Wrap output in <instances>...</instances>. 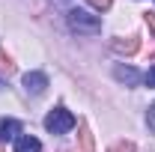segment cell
Here are the masks:
<instances>
[{
	"label": "cell",
	"mask_w": 155,
	"mask_h": 152,
	"mask_svg": "<svg viewBox=\"0 0 155 152\" xmlns=\"http://www.w3.org/2000/svg\"><path fill=\"white\" fill-rule=\"evenodd\" d=\"M69 27L75 33H84V36H96L98 30H101V18L84 12V9H72L69 12Z\"/></svg>",
	"instance_id": "obj_1"
},
{
	"label": "cell",
	"mask_w": 155,
	"mask_h": 152,
	"mask_svg": "<svg viewBox=\"0 0 155 152\" xmlns=\"http://www.w3.org/2000/svg\"><path fill=\"white\" fill-rule=\"evenodd\" d=\"M45 128L51 134H66L75 128V116L69 114L66 107H57V111H51V114L45 116Z\"/></svg>",
	"instance_id": "obj_2"
},
{
	"label": "cell",
	"mask_w": 155,
	"mask_h": 152,
	"mask_svg": "<svg viewBox=\"0 0 155 152\" xmlns=\"http://www.w3.org/2000/svg\"><path fill=\"white\" fill-rule=\"evenodd\" d=\"M110 48H114L116 54H125V57H131V54H137V51H140V39H137V36L114 39V42H110Z\"/></svg>",
	"instance_id": "obj_3"
},
{
	"label": "cell",
	"mask_w": 155,
	"mask_h": 152,
	"mask_svg": "<svg viewBox=\"0 0 155 152\" xmlns=\"http://www.w3.org/2000/svg\"><path fill=\"white\" fill-rule=\"evenodd\" d=\"M45 87H48V78L42 75V72H27L24 75V90L27 93H45Z\"/></svg>",
	"instance_id": "obj_4"
},
{
	"label": "cell",
	"mask_w": 155,
	"mask_h": 152,
	"mask_svg": "<svg viewBox=\"0 0 155 152\" xmlns=\"http://www.w3.org/2000/svg\"><path fill=\"white\" fill-rule=\"evenodd\" d=\"M114 78H116V81H122V84H131V87L140 84V72L131 69V66H116V69H114Z\"/></svg>",
	"instance_id": "obj_5"
},
{
	"label": "cell",
	"mask_w": 155,
	"mask_h": 152,
	"mask_svg": "<svg viewBox=\"0 0 155 152\" xmlns=\"http://www.w3.org/2000/svg\"><path fill=\"white\" fill-rule=\"evenodd\" d=\"M78 140H81V152H96V143H93V131L87 122L78 125Z\"/></svg>",
	"instance_id": "obj_6"
},
{
	"label": "cell",
	"mask_w": 155,
	"mask_h": 152,
	"mask_svg": "<svg viewBox=\"0 0 155 152\" xmlns=\"http://www.w3.org/2000/svg\"><path fill=\"white\" fill-rule=\"evenodd\" d=\"M15 152H42V143H39L36 137L24 134V137H18V143H15Z\"/></svg>",
	"instance_id": "obj_7"
},
{
	"label": "cell",
	"mask_w": 155,
	"mask_h": 152,
	"mask_svg": "<svg viewBox=\"0 0 155 152\" xmlns=\"http://www.w3.org/2000/svg\"><path fill=\"white\" fill-rule=\"evenodd\" d=\"M15 131H18V122H15V119H3V122H0V140L15 137Z\"/></svg>",
	"instance_id": "obj_8"
},
{
	"label": "cell",
	"mask_w": 155,
	"mask_h": 152,
	"mask_svg": "<svg viewBox=\"0 0 155 152\" xmlns=\"http://www.w3.org/2000/svg\"><path fill=\"white\" fill-rule=\"evenodd\" d=\"M107 152H134V143H131V140H116Z\"/></svg>",
	"instance_id": "obj_9"
},
{
	"label": "cell",
	"mask_w": 155,
	"mask_h": 152,
	"mask_svg": "<svg viewBox=\"0 0 155 152\" xmlns=\"http://www.w3.org/2000/svg\"><path fill=\"white\" fill-rule=\"evenodd\" d=\"M0 72H3V75H12V72H15V63L6 57L3 51H0Z\"/></svg>",
	"instance_id": "obj_10"
},
{
	"label": "cell",
	"mask_w": 155,
	"mask_h": 152,
	"mask_svg": "<svg viewBox=\"0 0 155 152\" xmlns=\"http://www.w3.org/2000/svg\"><path fill=\"white\" fill-rule=\"evenodd\" d=\"M90 3H93V6H96V9H101V12H107V9H110V3H114V0H90Z\"/></svg>",
	"instance_id": "obj_11"
},
{
	"label": "cell",
	"mask_w": 155,
	"mask_h": 152,
	"mask_svg": "<svg viewBox=\"0 0 155 152\" xmlns=\"http://www.w3.org/2000/svg\"><path fill=\"white\" fill-rule=\"evenodd\" d=\"M146 27L155 33V12H146Z\"/></svg>",
	"instance_id": "obj_12"
},
{
	"label": "cell",
	"mask_w": 155,
	"mask_h": 152,
	"mask_svg": "<svg viewBox=\"0 0 155 152\" xmlns=\"http://www.w3.org/2000/svg\"><path fill=\"white\" fill-rule=\"evenodd\" d=\"M146 122H149V128H152V131H155V104H152V107H149V116H146Z\"/></svg>",
	"instance_id": "obj_13"
},
{
	"label": "cell",
	"mask_w": 155,
	"mask_h": 152,
	"mask_svg": "<svg viewBox=\"0 0 155 152\" xmlns=\"http://www.w3.org/2000/svg\"><path fill=\"white\" fill-rule=\"evenodd\" d=\"M146 84H149V87H155V66L149 69V75H146Z\"/></svg>",
	"instance_id": "obj_14"
},
{
	"label": "cell",
	"mask_w": 155,
	"mask_h": 152,
	"mask_svg": "<svg viewBox=\"0 0 155 152\" xmlns=\"http://www.w3.org/2000/svg\"><path fill=\"white\" fill-rule=\"evenodd\" d=\"M0 152H6V149H3V143H0Z\"/></svg>",
	"instance_id": "obj_15"
}]
</instances>
